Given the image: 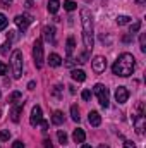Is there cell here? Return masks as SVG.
Returning <instances> with one entry per match:
<instances>
[{"label": "cell", "mask_w": 146, "mask_h": 148, "mask_svg": "<svg viewBox=\"0 0 146 148\" xmlns=\"http://www.w3.org/2000/svg\"><path fill=\"white\" fill-rule=\"evenodd\" d=\"M136 69V59L132 57V53H122L119 55V59L113 62L112 66V73L115 76H120V77H127L134 73Z\"/></svg>", "instance_id": "obj_1"}, {"label": "cell", "mask_w": 146, "mask_h": 148, "mask_svg": "<svg viewBox=\"0 0 146 148\" xmlns=\"http://www.w3.org/2000/svg\"><path fill=\"white\" fill-rule=\"evenodd\" d=\"M81 23H83V41L86 45V52H89L95 45V36H93V16L88 9L81 10Z\"/></svg>", "instance_id": "obj_2"}, {"label": "cell", "mask_w": 146, "mask_h": 148, "mask_svg": "<svg viewBox=\"0 0 146 148\" xmlns=\"http://www.w3.org/2000/svg\"><path fill=\"white\" fill-rule=\"evenodd\" d=\"M10 66H12L14 79H21V76H23V52H21V50H16V52L12 53Z\"/></svg>", "instance_id": "obj_3"}, {"label": "cell", "mask_w": 146, "mask_h": 148, "mask_svg": "<svg viewBox=\"0 0 146 148\" xmlns=\"http://www.w3.org/2000/svg\"><path fill=\"white\" fill-rule=\"evenodd\" d=\"M93 91H95V95H96V98H98L100 105L107 109V107H108V103H110V91H108V88L98 83V84H95Z\"/></svg>", "instance_id": "obj_4"}, {"label": "cell", "mask_w": 146, "mask_h": 148, "mask_svg": "<svg viewBox=\"0 0 146 148\" xmlns=\"http://www.w3.org/2000/svg\"><path fill=\"white\" fill-rule=\"evenodd\" d=\"M33 59H35V66L38 69L43 67V41L38 38L33 45Z\"/></svg>", "instance_id": "obj_5"}, {"label": "cell", "mask_w": 146, "mask_h": 148, "mask_svg": "<svg viewBox=\"0 0 146 148\" xmlns=\"http://www.w3.org/2000/svg\"><path fill=\"white\" fill-rule=\"evenodd\" d=\"M14 23H16V26H17L21 31H26V29H28V26L33 23V17H31L29 14H19V16H16Z\"/></svg>", "instance_id": "obj_6"}, {"label": "cell", "mask_w": 146, "mask_h": 148, "mask_svg": "<svg viewBox=\"0 0 146 148\" xmlns=\"http://www.w3.org/2000/svg\"><path fill=\"white\" fill-rule=\"evenodd\" d=\"M105 69H107V59L102 57V55H96L93 59V71L96 74H100V73H103Z\"/></svg>", "instance_id": "obj_7"}, {"label": "cell", "mask_w": 146, "mask_h": 148, "mask_svg": "<svg viewBox=\"0 0 146 148\" xmlns=\"http://www.w3.org/2000/svg\"><path fill=\"white\" fill-rule=\"evenodd\" d=\"M115 100H117L119 103H126V102L129 100V90H127L126 86H119V88L115 90Z\"/></svg>", "instance_id": "obj_8"}, {"label": "cell", "mask_w": 146, "mask_h": 148, "mask_svg": "<svg viewBox=\"0 0 146 148\" xmlns=\"http://www.w3.org/2000/svg\"><path fill=\"white\" fill-rule=\"evenodd\" d=\"M41 119H43V117H41V107H40V105H35V107L31 109V117H29V124H31V126H38Z\"/></svg>", "instance_id": "obj_9"}, {"label": "cell", "mask_w": 146, "mask_h": 148, "mask_svg": "<svg viewBox=\"0 0 146 148\" xmlns=\"http://www.w3.org/2000/svg\"><path fill=\"white\" fill-rule=\"evenodd\" d=\"M132 119H134V127H136V131H138L139 134H143V133H145V122H146L145 114H138V115H134Z\"/></svg>", "instance_id": "obj_10"}, {"label": "cell", "mask_w": 146, "mask_h": 148, "mask_svg": "<svg viewBox=\"0 0 146 148\" xmlns=\"http://www.w3.org/2000/svg\"><path fill=\"white\" fill-rule=\"evenodd\" d=\"M23 107H24V102L23 100H19V103L10 110V119L14 121V122H19V119H21V114H23Z\"/></svg>", "instance_id": "obj_11"}, {"label": "cell", "mask_w": 146, "mask_h": 148, "mask_svg": "<svg viewBox=\"0 0 146 148\" xmlns=\"http://www.w3.org/2000/svg\"><path fill=\"white\" fill-rule=\"evenodd\" d=\"M88 121H89V124H91V126H95V127H98V126L102 124V115H100L98 112L91 110L89 114H88Z\"/></svg>", "instance_id": "obj_12"}, {"label": "cell", "mask_w": 146, "mask_h": 148, "mask_svg": "<svg viewBox=\"0 0 146 148\" xmlns=\"http://www.w3.org/2000/svg\"><path fill=\"white\" fill-rule=\"evenodd\" d=\"M72 140H74V143H84V140H86V134H84V131H83L81 127L74 129V133H72Z\"/></svg>", "instance_id": "obj_13"}, {"label": "cell", "mask_w": 146, "mask_h": 148, "mask_svg": "<svg viewBox=\"0 0 146 148\" xmlns=\"http://www.w3.org/2000/svg\"><path fill=\"white\" fill-rule=\"evenodd\" d=\"M48 64H50L52 67H59V66L62 64V57H60L59 53H50V57H48Z\"/></svg>", "instance_id": "obj_14"}, {"label": "cell", "mask_w": 146, "mask_h": 148, "mask_svg": "<svg viewBox=\"0 0 146 148\" xmlns=\"http://www.w3.org/2000/svg\"><path fill=\"white\" fill-rule=\"evenodd\" d=\"M48 12L50 14H57L59 9H60V0H48V5H46Z\"/></svg>", "instance_id": "obj_15"}, {"label": "cell", "mask_w": 146, "mask_h": 148, "mask_svg": "<svg viewBox=\"0 0 146 148\" xmlns=\"http://www.w3.org/2000/svg\"><path fill=\"white\" fill-rule=\"evenodd\" d=\"M53 35H55V28H52V26H45L43 28V38L46 41H53Z\"/></svg>", "instance_id": "obj_16"}, {"label": "cell", "mask_w": 146, "mask_h": 148, "mask_svg": "<svg viewBox=\"0 0 146 148\" xmlns=\"http://www.w3.org/2000/svg\"><path fill=\"white\" fill-rule=\"evenodd\" d=\"M71 76H72L74 81H79V83H83V81L86 79V73H84L83 69H74L72 73H71Z\"/></svg>", "instance_id": "obj_17"}, {"label": "cell", "mask_w": 146, "mask_h": 148, "mask_svg": "<svg viewBox=\"0 0 146 148\" xmlns=\"http://www.w3.org/2000/svg\"><path fill=\"white\" fill-rule=\"evenodd\" d=\"M52 122H53L55 126L64 124V114H62L60 110H55V112H53V115H52Z\"/></svg>", "instance_id": "obj_18"}, {"label": "cell", "mask_w": 146, "mask_h": 148, "mask_svg": "<svg viewBox=\"0 0 146 148\" xmlns=\"http://www.w3.org/2000/svg\"><path fill=\"white\" fill-rule=\"evenodd\" d=\"M74 47H76V43H74V38L69 36L67 38V45H65V52H67V57H71L74 52Z\"/></svg>", "instance_id": "obj_19"}, {"label": "cell", "mask_w": 146, "mask_h": 148, "mask_svg": "<svg viewBox=\"0 0 146 148\" xmlns=\"http://www.w3.org/2000/svg\"><path fill=\"white\" fill-rule=\"evenodd\" d=\"M21 97H23L21 91H12V93L9 95V98H7V102H9V103H16V102L21 100Z\"/></svg>", "instance_id": "obj_20"}, {"label": "cell", "mask_w": 146, "mask_h": 148, "mask_svg": "<svg viewBox=\"0 0 146 148\" xmlns=\"http://www.w3.org/2000/svg\"><path fill=\"white\" fill-rule=\"evenodd\" d=\"M71 117H72L74 122H79V119H81V115H79V109H77L76 105L71 107Z\"/></svg>", "instance_id": "obj_21"}, {"label": "cell", "mask_w": 146, "mask_h": 148, "mask_svg": "<svg viewBox=\"0 0 146 148\" xmlns=\"http://www.w3.org/2000/svg\"><path fill=\"white\" fill-rule=\"evenodd\" d=\"M127 23H131V17L129 16H117V24L119 26H124Z\"/></svg>", "instance_id": "obj_22"}, {"label": "cell", "mask_w": 146, "mask_h": 148, "mask_svg": "<svg viewBox=\"0 0 146 148\" xmlns=\"http://www.w3.org/2000/svg\"><path fill=\"white\" fill-rule=\"evenodd\" d=\"M76 7H77V5H76V2H72V0H65V2H64V9L69 10V12H72Z\"/></svg>", "instance_id": "obj_23"}, {"label": "cell", "mask_w": 146, "mask_h": 148, "mask_svg": "<svg viewBox=\"0 0 146 148\" xmlns=\"http://www.w3.org/2000/svg\"><path fill=\"white\" fill-rule=\"evenodd\" d=\"M57 138H59V141H60L62 145H67V134H65V133H64L62 129H60V131L57 133Z\"/></svg>", "instance_id": "obj_24"}, {"label": "cell", "mask_w": 146, "mask_h": 148, "mask_svg": "<svg viewBox=\"0 0 146 148\" xmlns=\"http://www.w3.org/2000/svg\"><path fill=\"white\" fill-rule=\"evenodd\" d=\"M139 48H141V52L145 53L146 52V33H141V36H139Z\"/></svg>", "instance_id": "obj_25"}, {"label": "cell", "mask_w": 146, "mask_h": 148, "mask_svg": "<svg viewBox=\"0 0 146 148\" xmlns=\"http://www.w3.org/2000/svg\"><path fill=\"white\" fill-rule=\"evenodd\" d=\"M9 50H10V41L7 40V41L2 45V48H0V53H2V55H7V53H9Z\"/></svg>", "instance_id": "obj_26"}, {"label": "cell", "mask_w": 146, "mask_h": 148, "mask_svg": "<svg viewBox=\"0 0 146 148\" xmlns=\"http://www.w3.org/2000/svg\"><path fill=\"white\" fill-rule=\"evenodd\" d=\"M139 29H141V21H136V23L131 26V31H129V33H131V35H134V33H138Z\"/></svg>", "instance_id": "obj_27"}, {"label": "cell", "mask_w": 146, "mask_h": 148, "mask_svg": "<svg viewBox=\"0 0 146 148\" xmlns=\"http://www.w3.org/2000/svg\"><path fill=\"white\" fill-rule=\"evenodd\" d=\"M9 140H10V133L7 129L0 131V141H9Z\"/></svg>", "instance_id": "obj_28"}, {"label": "cell", "mask_w": 146, "mask_h": 148, "mask_svg": "<svg viewBox=\"0 0 146 148\" xmlns=\"http://www.w3.org/2000/svg\"><path fill=\"white\" fill-rule=\"evenodd\" d=\"M7 24H9V19L0 12V29H5V28H7Z\"/></svg>", "instance_id": "obj_29"}, {"label": "cell", "mask_w": 146, "mask_h": 148, "mask_svg": "<svg viewBox=\"0 0 146 148\" xmlns=\"http://www.w3.org/2000/svg\"><path fill=\"white\" fill-rule=\"evenodd\" d=\"M88 55H89V52H84V53H81V55L77 57V62H79V64H84V62L88 60Z\"/></svg>", "instance_id": "obj_30"}, {"label": "cell", "mask_w": 146, "mask_h": 148, "mask_svg": "<svg viewBox=\"0 0 146 148\" xmlns=\"http://www.w3.org/2000/svg\"><path fill=\"white\" fill-rule=\"evenodd\" d=\"M81 97H83V100H86V102H88V100L91 98V91H89V90H84V91L81 93Z\"/></svg>", "instance_id": "obj_31"}, {"label": "cell", "mask_w": 146, "mask_h": 148, "mask_svg": "<svg viewBox=\"0 0 146 148\" xmlns=\"http://www.w3.org/2000/svg\"><path fill=\"white\" fill-rule=\"evenodd\" d=\"M40 126H41V131H48V121L41 119V121H40Z\"/></svg>", "instance_id": "obj_32"}, {"label": "cell", "mask_w": 146, "mask_h": 148, "mask_svg": "<svg viewBox=\"0 0 146 148\" xmlns=\"http://www.w3.org/2000/svg\"><path fill=\"white\" fill-rule=\"evenodd\" d=\"M12 148H26V147H24V143H23L21 140H16V141L12 143Z\"/></svg>", "instance_id": "obj_33"}, {"label": "cell", "mask_w": 146, "mask_h": 148, "mask_svg": "<svg viewBox=\"0 0 146 148\" xmlns=\"http://www.w3.org/2000/svg\"><path fill=\"white\" fill-rule=\"evenodd\" d=\"M5 73H7V66H5V64L0 60V76H3Z\"/></svg>", "instance_id": "obj_34"}, {"label": "cell", "mask_w": 146, "mask_h": 148, "mask_svg": "<svg viewBox=\"0 0 146 148\" xmlns=\"http://www.w3.org/2000/svg\"><path fill=\"white\" fill-rule=\"evenodd\" d=\"M124 147H126V148H136V145H134L132 141H129V140H126V141H124Z\"/></svg>", "instance_id": "obj_35"}, {"label": "cell", "mask_w": 146, "mask_h": 148, "mask_svg": "<svg viewBox=\"0 0 146 148\" xmlns=\"http://www.w3.org/2000/svg\"><path fill=\"white\" fill-rule=\"evenodd\" d=\"M0 2H2V7H9L14 0H0Z\"/></svg>", "instance_id": "obj_36"}, {"label": "cell", "mask_w": 146, "mask_h": 148, "mask_svg": "<svg viewBox=\"0 0 146 148\" xmlns=\"http://www.w3.org/2000/svg\"><path fill=\"white\" fill-rule=\"evenodd\" d=\"M35 86H36L35 81H29V83H28V90H35Z\"/></svg>", "instance_id": "obj_37"}, {"label": "cell", "mask_w": 146, "mask_h": 148, "mask_svg": "<svg viewBox=\"0 0 146 148\" xmlns=\"http://www.w3.org/2000/svg\"><path fill=\"white\" fill-rule=\"evenodd\" d=\"M45 148H53V145H52L50 140H45Z\"/></svg>", "instance_id": "obj_38"}, {"label": "cell", "mask_w": 146, "mask_h": 148, "mask_svg": "<svg viewBox=\"0 0 146 148\" xmlns=\"http://www.w3.org/2000/svg\"><path fill=\"white\" fill-rule=\"evenodd\" d=\"M26 7H28V9H31V7H33V2H31V0H28V2H26Z\"/></svg>", "instance_id": "obj_39"}, {"label": "cell", "mask_w": 146, "mask_h": 148, "mask_svg": "<svg viewBox=\"0 0 146 148\" xmlns=\"http://www.w3.org/2000/svg\"><path fill=\"white\" fill-rule=\"evenodd\" d=\"M134 2H136V3H138V5H143V3H145L146 0H134Z\"/></svg>", "instance_id": "obj_40"}, {"label": "cell", "mask_w": 146, "mask_h": 148, "mask_svg": "<svg viewBox=\"0 0 146 148\" xmlns=\"http://www.w3.org/2000/svg\"><path fill=\"white\" fill-rule=\"evenodd\" d=\"M98 148H110V147H108V145H100Z\"/></svg>", "instance_id": "obj_41"}, {"label": "cell", "mask_w": 146, "mask_h": 148, "mask_svg": "<svg viewBox=\"0 0 146 148\" xmlns=\"http://www.w3.org/2000/svg\"><path fill=\"white\" fill-rule=\"evenodd\" d=\"M81 148H93V147H89V145H83Z\"/></svg>", "instance_id": "obj_42"}, {"label": "cell", "mask_w": 146, "mask_h": 148, "mask_svg": "<svg viewBox=\"0 0 146 148\" xmlns=\"http://www.w3.org/2000/svg\"><path fill=\"white\" fill-rule=\"evenodd\" d=\"M0 117H2V110H0Z\"/></svg>", "instance_id": "obj_43"}, {"label": "cell", "mask_w": 146, "mask_h": 148, "mask_svg": "<svg viewBox=\"0 0 146 148\" xmlns=\"http://www.w3.org/2000/svg\"><path fill=\"white\" fill-rule=\"evenodd\" d=\"M0 97H2V91H0Z\"/></svg>", "instance_id": "obj_44"}, {"label": "cell", "mask_w": 146, "mask_h": 148, "mask_svg": "<svg viewBox=\"0 0 146 148\" xmlns=\"http://www.w3.org/2000/svg\"><path fill=\"white\" fill-rule=\"evenodd\" d=\"M86 2H91V0H86Z\"/></svg>", "instance_id": "obj_45"}]
</instances>
